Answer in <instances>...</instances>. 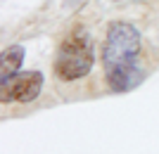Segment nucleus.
Wrapping results in <instances>:
<instances>
[{
	"instance_id": "f257e3e1",
	"label": "nucleus",
	"mask_w": 159,
	"mask_h": 154,
	"mask_svg": "<svg viewBox=\"0 0 159 154\" xmlns=\"http://www.w3.org/2000/svg\"><path fill=\"white\" fill-rule=\"evenodd\" d=\"M143 50L138 29L128 21H112L107 29L102 45V67H105L107 86L114 93H128L145 81L138 57Z\"/></svg>"
},
{
	"instance_id": "f03ea898",
	"label": "nucleus",
	"mask_w": 159,
	"mask_h": 154,
	"mask_svg": "<svg viewBox=\"0 0 159 154\" xmlns=\"http://www.w3.org/2000/svg\"><path fill=\"white\" fill-rule=\"evenodd\" d=\"M93 40L83 26H74L57 47L55 74L62 81H79L93 69Z\"/></svg>"
},
{
	"instance_id": "7ed1b4c3",
	"label": "nucleus",
	"mask_w": 159,
	"mask_h": 154,
	"mask_svg": "<svg viewBox=\"0 0 159 154\" xmlns=\"http://www.w3.org/2000/svg\"><path fill=\"white\" fill-rule=\"evenodd\" d=\"M43 90L40 71H17L14 76L0 81V100L2 102H33Z\"/></svg>"
},
{
	"instance_id": "20e7f679",
	"label": "nucleus",
	"mask_w": 159,
	"mask_h": 154,
	"mask_svg": "<svg viewBox=\"0 0 159 154\" xmlns=\"http://www.w3.org/2000/svg\"><path fill=\"white\" fill-rule=\"evenodd\" d=\"M21 62H24V47L21 45H12L2 50V57H0V81L10 78L19 71Z\"/></svg>"
},
{
	"instance_id": "39448f33",
	"label": "nucleus",
	"mask_w": 159,
	"mask_h": 154,
	"mask_svg": "<svg viewBox=\"0 0 159 154\" xmlns=\"http://www.w3.org/2000/svg\"><path fill=\"white\" fill-rule=\"evenodd\" d=\"M114 2H121V0H114Z\"/></svg>"
}]
</instances>
